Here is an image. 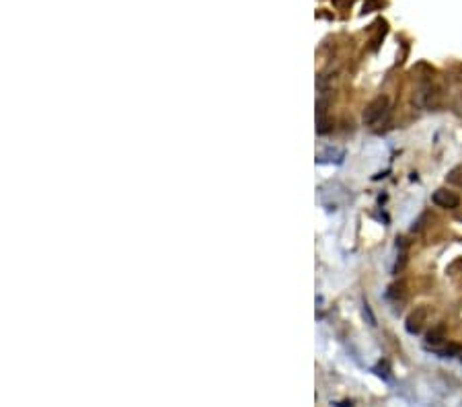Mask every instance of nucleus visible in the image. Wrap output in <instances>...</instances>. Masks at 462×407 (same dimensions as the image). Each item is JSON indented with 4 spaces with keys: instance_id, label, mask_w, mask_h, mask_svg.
Returning <instances> with one entry per match:
<instances>
[{
    "instance_id": "nucleus-1",
    "label": "nucleus",
    "mask_w": 462,
    "mask_h": 407,
    "mask_svg": "<svg viewBox=\"0 0 462 407\" xmlns=\"http://www.w3.org/2000/svg\"><path fill=\"white\" fill-rule=\"evenodd\" d=\"M388 109H390L388 97L380 95V97H376L374 101H370L368 107L364 109V124H366V126H376V124H380V121L386 117Z\"/></svg>"
},
{
    "instance_id": "nucleus-6",
    "label": "nucleus",
    "mask_w": 462,
    "mask_h": 407,
    "mask_svg": "<svg viewBox=\"0 0 462 407\" xmlns=\"http://www.w3.org/2000/svg\"><path fill=\"white\" fill-rule=\"evenodd\" d=\"M448 183H452V185H456V187H462V165H458V167H454L450 173H448Z\"/></svg>"
},
{
    "instance_id": "nucleus-2",
    "label": "nucleus",
    "mask_w": 462,
    "mask_h": 407,
    "mask_svg": "<svg viewBox=\"0 0 462 407\" xmlns=\"http://www.w3.org/2000/svg\"><path fill=\"white\" fill-rule=\"evenodd\" d=\"M431 202L436 204L438 208H444V210H454V208L460 206L458 194H456V192H450V189H446V187L438 189V192L431 196Z\"/></svg>"
},
{
    "instance_id": "nucleus-5",
    "label": "nucleus",
    "mask_w": 462,
    "mask_h": 407,
    "mask_svg": "<svg viewBox=\"0 0 462 407\" xmlns=\"http://www.w3.org/2000/svg\"><path fill=\"white\" fill-rule=\"evenodd\" d=\"M460 352H462L460 344H454V342H450V344H448L446 348L438 350V354H440L442 358H454V356H460Z\"/></svg>"
},
{
    "instance_id": "nucleus-3",
    "label": "nucleus",
    "mask_w": 462,
    "mask_h": 407,
    "mask_svg": "<svg viewBox=\"0 0 462 407\" xmlns=\"http://www.w3.org/2000/svg\"><path fill=\"white\" fill-rule=\"evenodd\" d=\"M427 317H429V310L425 306H417L413 313L407 317V323H405V329L409 331V333H419L421 329H423V325L427 323Z\"/></svg>"
},
{
    "instance_id": "nucleus-4",
    "label": "nucleus",
    "mask_w": 462,
    "mask_h": 407,
    "mask_svg": "<svg viewBox=\"0 0 462 407\" xmlns=\"http://www.w3.org/2000/svg\"><path fill=\"white\" fill-rule=\"evenodd\" d=\"M446 339V325L444 323H438L436 327H431L425 335V344L431 346V348H438L442 342Z\"/></svg>"
}]
</instances>
